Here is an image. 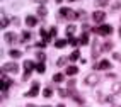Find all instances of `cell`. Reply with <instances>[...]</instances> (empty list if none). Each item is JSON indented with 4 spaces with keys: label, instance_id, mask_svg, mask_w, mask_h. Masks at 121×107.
Here are the masks:
<instances>
[{
    "label": "cell",
    "instance_id": "f546056e",
    "mask_svg": "<svg viewBox=\"0 0 121 107\" xmlns=\"http://www.w3.org/2000/svg\"><path fill=\"white\" fill-rule=\"evenodd\" d=\"M68 2H75V0H68Z\"/></svg>",
    "mask_w": 121,
    "mask_h": 107
},
{
    "label": "cell",
    "instance_id": "7402d4cb",
    "mask_svg": "<svg viewBox=\"0 0 121 107\" xmlns=\"http://www.w3.org/2000/svg\"><path fill=\"white\" fill-rule=\"evenodd\" d=\"M29 37H31L29 32H22V43H24V39H29Z\"/></svg>",
    "mask_w": 121,
    "mask_h": 107
},
{
    "label": "cell",
    "instance_id": "4fadbf2b",
    "mask_svg": "<svg viewBox=\"0 0 121 107\" xmlns=\"http://www.w3.org/2000/svg\"><path fill=\"white\" fill-rule=\"evenodd\" d=\"M78 56H80V53H78L77 49H75V51L72 53V54L68 56V58H70V61H77V60H78Z\"/></svg>",
    "mask_w": 121,
    "mask_h": 107
},
{
    "label": "cell",
    "instance_id": "4dcf8cb0",
    "mask_svg": "<svg viewBox=\"0 0 121 107\" xmlns=\"http://www.w3.org/2000/svg\"><path fill=\"white\" fill-rule=\"evenodd\" d=\"M44 107H50V105H44Z\"/></svg>",
    "mask_w": 121,
    "mask_h": 107
},
{
    "label": "cell",
    "instance_id": "ac0fdd59",
    "mask_svg": "<svg viewBox=\"0 0 121 107\" xmlns=\"http://www.w3.org/2000/svg\"><path fill=\"white\" fill-rule=\"evenodd\" d=\"M43 95H44V97H51V95H53V90H51L50 87L44 88V90H43Z\"/></svg>",
    "mask_w": 121,
    "mask_h": 107
},
{
    "label": "cell",
    "instance_id": "52a82bcc",
    "mask_svg": "<svg viewBox=\"0 0 121 107\" xmlns=\"http://www.w3.org/2000/svg\"><path fill=\"white\" fill-rule=\"evenodd\" d=\"M36 22H38V19L34 17V15H27V17H26V24H27L29 27H33V26H36Z\"/></svg>",
    "mask_w": 121,
    "mask_h": 107
},
{
    "label": "cell",
    "instance_id": "277c9868",
    "mask_svg": "<svg viewBox=\"0 0 121 107\" xmlns=\"http://www.w3.org/2000/svg\"><path fill=\"white\" fill-rule=\"evenodd\" d=\"M104 19H106V12H102V10H97V12L92 14V21L94 22H102Z\"/></svg>",
    "mask_w": 121,
    "mask_h": 107
},
{
    "label": "cell",
    "instance_id": "6da1fadb",
    "mask_svg": "<svg viewBox=\"0 0 121 107\" xmlns=\"http://www.w3.org/2000/svg\"><path fill=\"white\" fill-rule=\"evenodd\" d=\"M95 32H99L101 36H108V34H111L112 32V27L109 26V24H102V26H99L97 29H94Z\"/></svg>",
    "mask_w": 121,
    "mask_h": 107
},
{
    "label": "cell",
    "instance_id": "d4e9b609",
    "mask_svg": "<svg viewBox=\"0 0 121 107\" xmlns=\"http://www.w3.org/2000/svg\"><path fill=\"white\" fill-rule=\"evenodd\" d=\"M7 24H9V21H7V19H4V21H2V27H5Z\"/></svg>",
    "mask_w": 121,
    "mask_h": 107
},
{
    "label": "cell",
    "instance_id": "484cf974",
    "mask_svg": "<svg viewBox=\"0 0 121 107\" xmlns=\"http://www.w3.org/2000/svg\"><path fill=\"white\" fill-rule=\"evenodd\" d=\"M36 2H39V4H44V2H46V0H36Z\"/></svg>",
    "mask_w": 121,
    "mask_h": 107
},
{
    "label": "cell",
    "instance_id": "4316f807",
    "mask_svg": "<svg viewBox=\"0 0 121 107\" xmlns=\"http://www.w3.org/2000/svg\"><path fill=\"white\" fill-rule=\"evenodd\" d=\"M118 34H119V37H121V27H119V31H118Z\"/></svg>",
    "mask_w": 121,
    "mask_h": 107
},
{
    "label": "cell",
    "instance_id": "cb8c5ba5",
    "mask_svg": "<svg viewBox=\"0 0 121 107\" xmlns=\"http://www.w3.org/2000/svg\"><path fill=\"white\" fill-rule=\"evenodd\" d=\"M58 94H60V97H65L67 95V90H58Z\"/></svg>",
    "mask_w": 121,
    "mask_h": 107
},
{
    "label": "cell",
    "instance_id": "ba28073f",
    "mask_svg": "<svg viewBox=\"0 0 121 107\" xmlns=\"http://www.w3.org/2000/svg\"><path fill=\"white\" fill-rule=\"evenodd\" d=\"M97 80H99V78H97V75H89V77L85 78V82H87L89 85H94V83H97Z\"/></svg>",
    "mask_w": 121,
    "mask_h": 107
},
{
    "label": "cell",
    "instance_id": "44dd1931",
    "mask_svg": "<svg viewBox=\"0 0 121 107\" xmlns=\"http://www.w3.org/2000/svg\"><path fill=\"white\" fill-rule=\"evenodd\" d=\"M70 44H72V46H78V39H73V37H72V39H70Z\"/></svg>",
    "mask_w": 121,
    "mask_h": 107
},
{
    "label": "cell",
    "instance_id": "8fae6325",
    "mask_svg": "<svg viewBox=\"0 0 121 107\" xmlns=\"http://www.w3.org/2000/svg\"><path fill=\"white\" fill-rule=\"evenodd\" d=\"M63 80H65V75H61V73H56L53 77V82H56V83H61Z\"/></svg>",
    "mask_w": 121,
    "mask_h": 107
},
{
    "label": "cell",
    "instance_id": "7c38bea8",
    "mask_svg": "<svg viewBox=\"0 0 121 107\" xmlns=\"http://www.w3.org/2000/svg\"><path fill=\"white\" fill-rule=\"evenodd\" d=\"M87 43H89V34L84 32V34L80 36V44H87Z\"/></svg>",
    "mask_w": 121,
    "mask_h": 107
},
{
    "label": "cell",
    "instance_id": "9a60e30c",
    "mask_svg": "<svg viewBox=\"0 0 121 107\" xmlns=\"http://www.w3.org/2000/svg\"><path fill=\"white\" fill-rule=\"evenodd\" d=\"M5 39L9 41V43H15V34L14 32H9V34H5Z\"/></svg>",
    "mask_w": 121,
    "mask_h": 107
},
{
    "label": "cell",
    "instance_id": "603a6c76",
    "mask_svg": "<svg viewBox=\"0 0 121 107\" xmlns=\"http://www.w3.org/2000/svg\"><path fill=\"white\" fill-rule=\"evenodd\" d=\"M111 48H112V44H111V43H108V44H104V46H102L104 51H106V49H111Z\"/></svg>",
    "mask_w": 121,
    "mask_h": 107
},
{
    "label": "cell",
    "instance_id": "83f0119b",
    "mask_svg": "<svg viewBox=\"0 0 121 107\" xmlns=\"http://www.w3.org/2000/svg\"><path fill=\"white\" fill-rule=\"evenodd\" d=\"M55 2H58V4H61V2H63V0H55Z\"/></svg>",
    "mask_w": 121,
    "mask_h": 107
},
{
    "label": "cell",
    "instance_id": "d6986e66",
    "mask_svg": "<svg viewBox=\"0 0 121 107\" xmlns=\"http://www.w3.org/2000/svg\"><path fill=\"white\" fill-rule=\"evenodd\" d=\"M38 14H39V15H43V17H44V15L48 14V10H46V7H43V5H41V7H39V9H38Z\"/></svg>",
    "mask_w": 121,
    "mask_h": 107
},
{
    "label": "cell",
    "instance_id": "7a4b0ae2",
    "mask_svg": "<svg viewBox=\"0 0 121 107\" xmlns=\"http://www.w3.org/2000/svg\"><path fill=\"white\" fill-rule=\"evenodd\" d=\"M24 68H26V73H24V78H27V77L31 75V71H33V70L36 68V65H34L33 61L26 60V61H24Z\"/></svg>",
    "mask_w": 121,
    "mask_h": 107
},
{
    "label": "cell",
    "instance_id": "3957f363",
    "mask_svg": "<svg viewBox=\"0 0 121 107\" xmlns=\"http://www.w3.org/2000/svg\"><path fill=\"white\" fill-rule=\"evenodd\" d=\"M39 94V82H33V87H31V90L26 94V97H36Z\"/></svg>",
    "mask_w": 121,
    "mask_h": 107
},
{
    "label": "cell",
    "instance_id": "2e32d148",
    "mask_svg": "<svg viewBox=\"0 0 121 107\" xmlns=\"http://www.w3.org/2000/svg\"><path fill=\"white\" fill-rule=\"evenodd\" d=\"M36 70H38V73H44V70H46L44 68V63H38L36 65Z\"/></svg>",
    "mask_w": 121,
    "mask_h": 107
},
{
    "label": "cell",
    "instance_id": "ffe728a7",
    "mask_svg": "<svg viewBox=\"0 0 121 107\" xmlns=\"http://www.w3.org/2000/svg\"><path fill=\"white\" fill-rule=\"evenodd\" d=\"M56 36V27H51L50 29V41H51V37H55Z\"/></svg>",
    "mask_w": 121,
    "mask_h": 107
},
{
    "label": "cell",
    "instance_id": "30bf717a",
    "mask_svg": "<svg viewBox=\"0 0 121 107\" xmlns=\"http://www.w3.org/2000/svg\"><path fill=\"white\" fill-rule=\"evenodd\" d=\"M68 44V41H65V39H56V43H55V46L58 48V49H61V48H65Z\"/></svg>",
    "mask_w": 121,
    "mask_h": 107
},
{
    "label": "cell",
    "instance_id": "8992f818",
    "mask_svg": "<svg viewBox=\"0 0 121 107\" xmlns=\"http://www.w3.org/2000/svg\"><path fill=\"white\" fill-rule=\"evenodd\" d=\"M111 68V63L108 61V60H102V61H99V65H97V70H109Z\"/></svg>",
    "mask_w": 121,
    "mask_h": 107
},
{
    "label": "cell",
    "instance_id": "5bb4252c",
    "mask_svg": "<svg viewBox=\"0 0 121 107\" xmlns=\"http://www.w3.org/2000/svg\"><path fill=\"white\" fill-rule=\"evenodd\" d=\"M73 34H75V26H68V27H67V36L72 37Z\"/></svg>",
    "mask_w": 121,
    "mask_h": 107
},
{
    "label": "cell",
    "instance_id": "e0dca14e",
    "mask_svg": "<svg viewBox=\"0 0 121 107\" xmlns=\"http://www.w3.org/2000/svg\"><path fill=\"white\" fill-rule=\"evenodd\" d=\"M21 54H22V53L17 51V49H10V56H12V58H19Z\"/></svg>",
    "mask_w": 121,
    "mask_h": 107
},
{
    "label": "cell",
    "instance_id": "9c48e42d",
    "mask_svg": "<svg viewBox=\"0 0 121 107\" xmlns=\"http://www.w3.org/2000/svg\"><path fill=\"white\" fill-rule=\"evenodd\" d=\"M77 71H78V68H77V66H73V65H72V66H68V68L65 70V73H67V75H70V77H73Z\"/></svg>",
    "mask_w": 121,
    "mask_h": 107
},
{
    "label": "cell",
    "instance_id": "f1b7e54d",
    "mask_svg": "<svg viewBox=\"0 0 121 107\" xmlns=\"http://www.w3.org/2000/svg\"><path fill=\"white\" fill-rule=\"evenodd\" d=\"M58 107H65V105H63V104H60V105H58Z\"/></svg>",
    "mask_w": 121,
    "mask_h": 107
},
{
    "label": "cell",
    "instance_id": "5b68a950",
    "mask_svg": "<svg viewBox=\"0 0 121 107\" xmlns=\"http://www.w3.org/2000/svg\"><path fill=\"white\" fill-rule=\"evenodd\" d=\"M4 71H12V73H17L19 71V66L15 63H9V65H4Z\"/></svg>",
    "mask_w": 121,
    "mask_h": 107
}]
</instances>
